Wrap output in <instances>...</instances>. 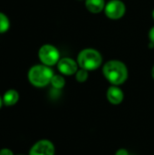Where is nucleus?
Segmentation results:
<instances>
[{
  "label": "nucleus",
  "instance_id": "obj_15",
  "mask_svg": "<svg viewBox=\"0 0 154 155\" xmlns=\"http://www.w3.org/2000/svg\"><path fill=\"white\" fill-rule=\"evenodd\" d=\"M115 155H129V153L126 149H119L116 153H115Z\"/></svg>",
  "mask_w": 154,
  "mask_h": 155
},
{
  "label": "nucleus",
  "instance_id": "obj_9",
  "mask_svg": "<svg viewBox=\"0 0 154 155\" xmlns=\"http://www.w3.org/2000/svg\"><path fill=\"white\" fill-rule=\"evenodd\" d=\"M85 6L91 13L98 14L102 12L104 7V0H85Z\"/></svg>",
  "mask_w": 154,
  "mask_h": 155
},
{
  "label": "nucleus",
  "instance_id": "obj_14",
  "mask_svg": "<svg viewBox=\"0 0 154 155\" xmlns=\"http://www.w3.org/2000/svg\"><path fill=\"white\" fill-rule=\"evenodd\" d=\"M0 155H14L13 152L7 148H4L0 150Z\"/></svg>",
  "mask_w": 154,
  "mask_h": 155
},
{
  "label": "nucleus",
  "instance_id": "obj_4",
  "mask_svg": "<svg viewBox=\"0 0 154 155\" xmlns=\"http://www.w3.org/2000/svg\"><path fill=\"white\" fill-rule=\"evenodd\" d=\"M38 56L40 61L44 65L52 66L55 64H58L60 54L54 46L51 45H44L40 48Z\"/></svg>",
  "mask_w": 154,
  "mask_h": 155
},
{
  "label": "nucleus",
  "instance_id": "obj_10",
  "mask_svg": "<svg viewBox=\"0 0 154 155\" xmlns=\"http://www.w3.org/2000/svg\"><path fill=\"white\" fill-rule=\"evenodd\" d=\"M18 100H19V94L14 89H10L6 91L3 96V103L6 106L15 105L18 102Z\"/></svg>",
  "mask_w": 154,
  "mask_h": 155
},
{
  "label": "nucleus",
  "instance_id": "obj_2",
  "mask_svg": "<svg viewBox=\"0 0 154 155\" xmlns=\"http://www.w3.org/2000/svg\"><path fill=\"white\" fill-rule=\"evenodd\" d=\"M54 76L53 71L49 66L44 64H37L33 66L28 72L29 82L36 87H44L51 83Z\"/></svg>",
  "mask_w": 154,
  "mask_h": 155
},
{
  "label": "nucleus",
  "instance_id": "obj_16",
  "mask_svg": "<svg viewBox=\"0 0 154 155\" xmlns=\"http://www.w3.org/2000/svg\"><path fill=\"white\" fill-rule=\"evenodd\" d=\"M149 36H150L151 43L154 44V26L151 29V31H150V33H149Z\"/></svg>",
  "mask_w": 154,
  "mask_h": 155
},
{
  "label": "nucleus",
  "instance_id": "obj_1",
  "mask_svg": "<svg viewBox=\"0 0 154 155\" xmlns=\"http://www.w3.org/2000/svg\"><path fill=\"white\" fill-rule=\"evenodd\" d=\"M104 77L113 85H120L123 84L128 78V70L126 65L117 60L107 62L103 68Z\"/></svg>",
  "mask_w": 154,
  "mask_h": 155
},
{
  "label": "nucleus",
  "instance_id": "obj_11",
  "mask_svg": "<svg viewBox=\"0 0 154 155\" xmlns=\"http://www.w3.org/2000/svg\"><path fill=\"white\" fill-rule=\"evenodd\" d=\"M51 84L54 88L62 89L65 85V80L62 75H59V74L54 75V76L52 77V80H51Z\"/></svg>",
  "mask_w": 154,
  "mask_h": 155
},
{
  "label": "nucleus",
  "instance_id": "obj_3",
  "mask_svg": "<svg viewBox=\"0 0 154 155\" xmlns=\"http://www.w3.org/2000/svg\"><path fill=\"white\" fill-rule=\"evenodd\" d=\"M103 62V57L101 54L92 48H87L82 50L77 57L78 65L87 71L95 70L100 67Z\"/></svg>",
  "mask_w": 154,
  "mask_h": 155
},
{
  "label": "nucleus",
  "instance_id": "obj_19",
  "mask_svg": "<svg viewBox=\"0 0 154 155\" xmlns=\"http://www.w3.org/2000/svg\"><path fill=\"white\" fill-rule=\"evenodd\" d=\"M152 16H153V18H154V10H153V13H152Z\"/></svg>",
  "mask_w": 154,
  "mask_h": 155
},
{
  "label": "nucleus",
  "instance_id": "obj_13",
  "mask_svg": "<svg viewBox=\"0 0 154 155\" xmlns=\"http://www.w3.org/2000/svg\"><path fill=\"white\" fill-rule=\"evenodd\" d=\"M88 77H89L88 71L85 69H83V68L78 70L75 74V78H76L77 82H79V83H84L88 79Z\"/></svg>",
  "mask_w": 154,
  "mask_h": 155
},
{
  "label": "nucleus",
  "instance_id": "obj_12",
  "mask_svg": "<svg viewBox=\"0 0 154 155\" xmlns=\"http://www.w3.org/2000/svg\"><path fill=\"white\" fill-rule=\"evenodd\" d=\"M8 28H9V20L7 16L5 14L0 13V34L6 32Z\"/></svg>",
  "mask_w": 154,
  "mask_h": 155
},
{
  "label": "nucleus",
  "instance_id": "obj_8",
  "mask_svg": "<svg viewBox=\"0 0 154 155\" xmlns=\"http://www.w3.org/2000/svg\"><path fill=\"white\" fill-rule=\"evenodd\" d=\"M106 96H107V100L112 104H114V105L120 104L123 101V98H124L123 92L117 85H113L109 87L107 90Z\"/></svg>",
  "mask_w": 154,
  "mask_h": 155
},
{
  "label": "nucleus",
  "instance_id": "obj_6",
  "mask_svg": "<svg viewBox=\"0 0 154 155\" xmlns=\"http://www.w3.org/2000/svg\"><path fill=\"white\" fill-rule=\"evenodd\" d=\"M54 146L49 140H40L30 149L29 155H54Z\"/></svg>",
  "mask_w": 154,
  "mask_h": 155
},
{
  "label": "nucleus",
  "instance_id": "obj_7",
  "mask_svg": "<svg viewBox=\"0 0 154 155\" xmlns=\"http://www.w3.org/2000/svg\"><path fill=\"white\" fill-rule=\"evenodd\" d=\"M57 66H58V70L63 74L65 75H72L74 74H76V72L78 71L77 70L78 64L69 57L60 59L57 64Z\"/></svg>",
  "mask_w": 154,
  "mask_h": 155
},
{
  "label": "nucleus",
  "instance_id": "obj_18",
  "mask_svg": "<svg viewBox=\"0 0 154 155\" xmlns=\"http://www.w3.org/2000/svg\"><path fill=\"white\" fill-rule=\"evenodd\" d=\"M152 78L154 79V66L153 68H152Z\"/></svg>",
  "mask_w": 154,
  "mask_h": 155
},
{
  "label": "nucleus",
  "instance_id": "obj_5",
  "mask_svg": "<svg viewBox=\"0 0 154 155\" xmlns=\"http://www.w3.org/2000/svg\"><path fill=\"white\" fill-rule=\"evenodd\" d=\"M125 5L121 0H112L104 7V12L107 17L111 19H119L125 14Z\"/></svg>",
  "mask_w": 154,
  "mask_h": 155
},
{
  "label": "nucleus",
  "instance_id": "obj_17",
  "mask_svg": "<svg viewBox=\"0 0 154 155\" xmlns=\"http://www.w3.org/2000/svg\"><path fill=\"white\" fill-rule=\"evenodd\" d=\"M3 104H4V103H3V98L0 96V108L2 107V105H3Z\"/></svg>",
  "mask_w": 154,
  "mask_h": 155
}]
</instances>
